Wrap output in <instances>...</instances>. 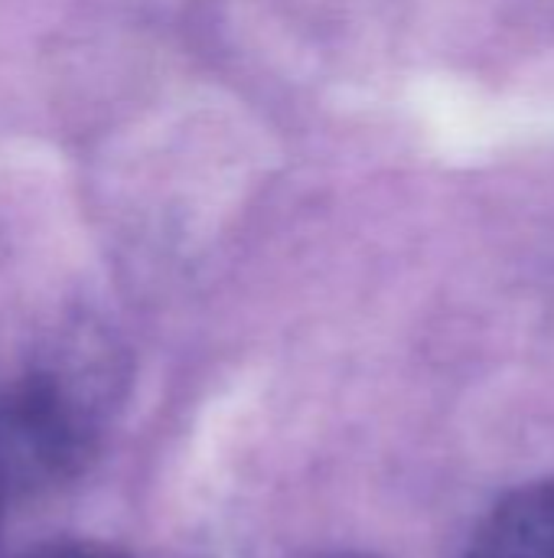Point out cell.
<instances>
[{
  "label": "cell",
  "mask_w": 554,
  "mask_h": 558,
  "mask_svg": "<svg viewBox=\"0 0 554 558\" xmlns=\"http://www.w3.org/2000/svg\"><path fill=\"white\" fill-rule=\"evenodd\" d=\"M23 558H127L124 553L104 546V543H85V539H72V543H49L39 546Z\"/></svg>",
  "instance_id": "obj_3"
},
{
  "label": "cell",
  "mask_w": 554,
  "mask_h": 558,
  "mask_svg": "<svg viewBox=\"0 0 554 558\" xmlns=\"http://www.w3.org/2000/svg\"><path fill=\"white\" fill-rule=\"evenodd\" d=\"M467 558H554V481L503 500L477 530Z\"/></svg>",
  "instance_id": "obj_2"
},
{
  "label": "cell",
  "mask_w": 554,
  "mask_h": 558,
  "mask_svg": "<svg viewBox=\"0 0 554 558\" xmlns=\"http://www.w3.org/2000/svg\"><path fill=\"white\" fill-rule=\"evenodd\" d=\"M91 396L62 369H36L0 409V471L7 484L72 477L91 454Z\"/></svg>",
  "instance_id": "obj_1"
},
{
  "label": "cell",
  "mask_w": 554,
  "mask_h": 558,
  "mask_svg": "<svg viewBox=\"0 0 554 558\" xmlns=\"http://www.w3.org/2000/svg\"><path fill=\"white\" fill-rule=\"evenodd\" d=\"M320 558H369V556H320Z\"/></svg>",
  "instance_id": "obj_4"
}]
</instances>
